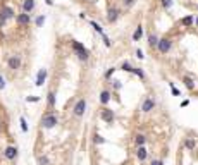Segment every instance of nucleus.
<instances>
[{
	"mask_svg": "<svg viewBox=\"0 0 198 165\" xmlns=\"http://www.w3.org/2000/svg\"><path fill=\"white\" fill-rule=\"evenodd\" d=\"M4 155H5L7 160H14V158L17 157V148H16V146H7L5 151H4Z\"/></svg>",
	"mask_w": 198,
	"mask_h": 165,
	"instance_id": "13",
	"label": "nucleus"
},
{
	"mask_svg": "<svg viewBox=\"0 0 198 165\" xmlns=\"http://www.w3.org/2000/svg\"><path fill=\"white\" fill-rule=\"evenodd\" d=\"M134 143H136V146H145V143H146V136H145V134H136Z\"/></svg>",
	"mask_w": 198,
	"mask_h": 165,
	"instance_id": "20",
	"label": "nucleus"
},
{
	"mask_svg": "<svg viewBox=\"0 0 198 165\" xmlns=\"http://www.w3.org/2000/svg\"><path fill=\"white\" fill-rule=\"evenodd\" d=\"M119 16H121V10L117 9V7H110L109 12H107V21L109 22H116L119 19Z\"/></svg>",
	"mask_w": 198,
	"mask_h": 165,
	"instance_id": "10",
	"label": "nucleus"
},
{
	"mask_svg": "<svg viewBox=\"0 0 198 165\" xmlns=\"http://www.w3.org/2000/svg\"><path fill=\"white\" fill-rule=\"evenodd\" d=\"M38 165H50V160H48V157H38Z\"/></svg>",
	"mask_w": 198,
	"mask_h": 165,
	"instance_id": "27",
	"label": "nucleus"
},
{
	"mask_svg": "<svg viewBox=\"0 0 198 165\" xmlns=\"http://www.w3.org/2000/svg\"><path fill=\"white\" fill-rule=\"evenodd\" d=\"M48 109H54L55 107V91H48Z\"/></svg>",
	"mask_w": 198,
	"mask_h": 165,
	"instance_id": "21",
	"label": "nucleus"
},
{
	"mask_svg": "<svg viewBox=\"0 0 198 165\" xmlns=\"http://www.w3.org/2000/svg\"><path fill=\"white\" fill-rule=\"evenodd\" d=\"M114 88L119 89V88H121V82H119V81H114Z\"/></svg>",
	"mask_w": 198,
	"mask_h": 165,
	"instance_id": "40",
	"label": "nucleus"
},
{
	"mask_svg": "<svg viewBox=\"0 0 198 165\" xmlns=\"http://www.w3.org/2000/svg\"><path fill=\"white\" fill-rule=\"evenodd\" d=\"M110 91L109 89H103L102 93H100V103H102V105H107V103L110 102Z\"/></svg>",
	"mask_w": 198,
	"mask_h": 165,
	"instance_id": "15",
	"label": "nucleus"
},
{
	"mask_svg": "<svg viewBox=\"0 0 198 165\" xmlns=\"http://www.w3.org/2000/svg\"><path fill=\"white\" fill-rule=\"evenodd\" d=\"M150 165H164V162H162V160H153Z\"/></svg>",
	"mask_w": 198,
	"mask_h": 165,
	"instance_id": "38",
	"label": "nucleus"
},
{
	"mask_svg": "<svg viewBox=\"0 0 198 165\" xmlns=\"http://www.w3.org/2000/svg\"><path fill=\"white\" fill-rule=\"evenodd\" d=\"M124 2V5L126 7H131V5H134V2H136V0H123Z\"/></svg>",
	"mask_w": 198,
	"mask_h": 165,
	"instance_id": "35",
	"label": "nucleus"
},
{
	"mask_svg": "<svg viewBox=\"0 0 198 165\" xmlns=\"http://www.w3.org/2000/svg\"><path fill=\"white\" fill-rule=\"evenodd\" d=\"M136 57H138V59H140V60H141V59H145L143 52H141V50H140V48H138V50H136Z\"/></svg>",
	"mask_w": 198,
	"mask_h": 165,
	"instance_id": "36",
	"label": "nucleus"
},
{
	"mask_svg": "<svg viewBox=\"0 0 198 165\" xmlns=\"http://www.w3.org/2000/svg\"><path fill=\"white\" fill-rule=\"evenodd\" d=\"M14 16H16V12H14L9 5H2L0 7V28L4 26L9 19H12Z\"/></svg>",
	"mask_w": 198,
	"mask_h": 165,
	"instance_id": "3",
	"label": "nucleus"
},
{
	"mask_svg": "<svg viewBox=\"0 0 198 165\" xmlns=\"http://www.w3.org/2000/svg\"><path fill=\"white\" fill-rule=\"evenodd\" d=\"M71 47H72V50H74V54L78 55V59L83 62H86L90 59V52L84 48V45H81L79 41H72L71 43Z\"/></svg>",
	"mask_w": 198,
	"mask_h": 165,
	"instance_id": "1",
	"label": "nucleus"
},
{
	"mask_svg": "<svg viewBox=\"0 0 198 165\" xmlns=\"http://www.w3.org/2000/svg\"><path fill=\"white\" fill-rule=\"evenodd\" d=\"M47 69H40V71H38V74H36V82H34V84H36V86H43V84H45V79H47Z\"/></svg>",
	"mask_w": 198,
	"mask_h": 165,
	"instance_id": "11",
	"label": "nucleus"
},
{
	"mask_svg": "<svg viewBox=\"0 0 198 165\" xmlns=\"http://www.w3.org/2000/svg\"><path fill=\"white\" fill-rule=\"evenodd\" d=\"M57 122H59V119H57V115L52 114V112H47V114H43V117H41V126H43L45 129H52V127H55Z\"/></svg>",
	"mask_w": 198,
	"mask_h": 165,
	"instance_id": "2",
	"label": "nucleus"
},
{
	"mask_svg": "<svg viewBox=\"0 0 198 165\" xmlns=\"http://www.w3.org/2000/svg\"><path fill=\"white\" fill-rule=\"evenodd\" d=\"M19 124H21V131H22V132H28V124H26V119H24V117H19Z\"/></svg>",
	"mask_w": 198,
	"mask_h": 165,
	"instance_id": "25",
	"label": "nucleus"
},
{
	"mask_svg": "<svg viewBox=\"0 0 198 165\" xmlns=\"http://www.w3.org/2000/svg\"><path fill=\"white\" fill-rule=\"evenodd\" d=\"M4 88H5V79L0 76V89H4Z\"/></svg>",
	"mask_w": 198,
	"mask_h": 165,
	"instance_id": "37",
	"label": "nucleus"
},
{
	"mask_svg": "<svg viewBox=\"0 0 198 165\" xmlns=\"http://www.w3.org/2000/svg\"><path fill=\"white\" fill-rule=\"evenodd\" d=\"M185 146L188 148V150H195V146H197V143H195V139H191V138H188L185 141Z\"/></svg>",
	"mask_w": 198,
	"mask_h": 165,
	"instance_id": "22",
	"label": "nucleus"
},
{
	"mask_svg": "<svg viewBox=\"0 0 198 165\" xmlns=\"http://www.w3.org/2000/svg\"><path fill=\"white\" fill-rule=\"evenodd\" d=\"M47 2V5H54V0H45Z\"/></svg>",
	"mask_w": 198,
	"mask_h": 165,
	"instance_id": "41",
	"label": "nucleus"
},
{
	"mask_svg": "<svg viewBox=\"0 0 198 165\" xmlns=\"http://www.w3.org/2000/svg\"><path fill=\"white\" fill-rule=\"evenodd\" d=\"M26 102H33V103H36V102H40V96H28Z\"/></svg>",
	"mask_w": 198,
	"mask_h": 165,
	"instance_id": "34",
	"label": "nucleus"
},
{
	"mask_svg": "<svg viewBox=\"0 0 198 165\" xmlns=\"http://www.w3.org/2000/svg\"><path fill=\"white\" fill-rule=\"evenodd\" d=\"M0 131H2V122H0Z\"/></svg>",
	"mask_w": 198,
	"mask_h": 165,
	"instance_id": "43",
	"label": "nucleus"
},
{
	"mask_svg": "<svg viewBox=\"0 0 198 165\" xmlns=\"http://www.w3.org/2000/svg\"><path fill=\"white\" fill-rule=\"evenodd\" d=\"M146 157H148V151H146V148H145V146H138L136 158L140 160V162H145V160H146Z\"/></svg>",
	"mask_w": 198,
	"mask_h": 165,
	"instance_id": "14",
	"label": "nucleus"
},
{
	"mask_svg": "<svg viewBox=\"0 0 198 165\" xmlns=\"http://www.w3.org/2000/svg\"><path fill=\"white\" fill-rule=\"evenodd\" d=\"M172 48V40L171 38H158V43H157V50L160 54H167L171 52Z\"/></svg>",
	"mask_w": 198,
	"mask_h": 165,
	"instance_id": "4",
	"label": "nucleus"
},
{
	"mask_svg": "<svg viewBox=\"0 0 198 165\" xmlns=\"http://www.w3.org/2000/svg\"><path fill=\"white\" fill-rule=\"evenodd\" d=\"M169 86H171V93H172L174 96H179V95H181V91H179V89L174 86V82H169Z\"/></svg>",
	"mask_w": 198,
	"mask_h": 165,
	"instance_id": "28",
	"label": "nucleus"
},
{
	"mask_svg": "<svg viewBox=\"0 0 198 165\" xmlns=\"http://www.w3.org/2000/svg\"><path fill=\"white\" fill-rule=\"evenodd\" d=\"M116 72V67H110L107 72H105V79H109V77H112V74Z\"/></svg>",
	"mask_w": 198,
	"mask_h": 165,
	"instance_id": "33",
	"label": "nucleus"
},
{
	"mask_svg": "<svg viewBox=\"0 0 198 165\" xmlns=\"http://www.w3.org/2000/svg\"><path fill=\"white\" fill-rule=\"evenodd\" d=\"M90 24H91V28H93V29H95L98 34H103V29H102V26H100L98 22H95V21H90Z\"/></svg>",
	"mask_w": 198,
	"mask_h": 165,
	"instance_id": "23",
	"label": "nucleus"
},
{
	"mask_svg": "<svg viewBox=\"0 0 198 165\" xmlns=\"http://www.w3.org/2000/svg\"><path fill=\"white\" fill-rule=\"evenodd\" d=\"M84 110H86V100L81 98V100H78V102H76L72 112H74L76 117H81V115H84Z\"/></svg>",
	"mask_w": 198,
	"mask_h": 165,
	"instance_id": "5",
	"label": "nucleus"
},
{
	"mask_svg": "<svg viewBox=\"0 0 198 165\" xmlns=\"http://www.w3.org/2000/svg\"><path fill=\"white\" fill-rule=\"evenodd\" d=\"M133 74H136L140 79H145V72H143V69H140V67H133V71H131Z\"/></svg>",
	"mask_w": 198,
	"mask_h": 165,
	"instance_id": "24",
	"label": "nucleus"
},
{
	"mask_svg": "<svg viewBox=\"0 0 198 165\" xmlns=\"http://www.w3.org/2000/svg\"><path fill=\"white\" fill-rule=\"evenodd\" d=\"M93 141H95L96 144H103V143H105V139H103L100 134H95V136H93Z\"/></svg>",
	"mask_w": 198,
	"mask_h": 165,
	"instance_id": "30",
	"label": "nucleus"
},
{
	"mask_svg": "<svg viewBox=\"0 0 198 165\" xmlns=\"http://www.w3.org/2000/svg\"><path fill=\"white\" fill-rule=\"evenodd\" d=\"M160 4H162L164 9H171L172 7V0H160Z\"/></svg>",
	"mask_w": 198,
	"mask_h": 165,
	"instance_id": "31",
	"label": "nucleus"
},
{
	"mask_svg": "<svg viewBox=\"0 0 198 165\" xmlns=\"http://www.w3.org/2000/svg\"><path fill=\"white\" fill-rule=\"evenodd\" d=\"M193 22H195V17H193V16H190V14H188V16H185V17L181 19V24H183L185 28H190Z\"/></svg>",
	"mask_w": 198,
	"mask_h": 165,
	"instance_id": "16",
	"label": "nucleus"
},
{
	"mask_svg": "<svg viewBox=\"0 0 198 165\" xmlns=\"http://www.w3.org/2000/svg\"><path fill=\"white\" fill-rule=\"evenodd\" d=\"M157 43H158V36L157 34H148V45H150L152 48H157Z\"/></svg>",
	"mask_w": 198,
	"mask_h": 165,
	"instance_id": "19",
	"label": "nucleus"
},
{
	"mask_svg": "<svg viewBox=\"0 0 198 165\" xmlns=\"http://www.w3.org/2000/svg\"><path fill=\"white\" fill-rule=\"evenodd\" d=\"M16 22L19 24V26H28L29 22H31V16L28 12H21L16 16Z\"/></svg>",
	"mask_w": 198,
	"mask_h": 165,
	"instance_id": "7",
	"label": "nucleus"
},
{
	"mask_svg": "<svg viewBox=\"0 0 198 165\" xmlns=\"http://www.w3.org/2000/svg\"><path fill=\"white\" fill-rule=\"evenodd\" d=\"M43 22H45V16L41 14V16H38V17H36L34 24H36V28H41V26H43Z\"/></svg>",
	"mask_w": 198,
	"mask_h": 165,
	"instance_id": "26",
	"label": "nucleus"
},
{
	"mask_svg": "<svg viewBox=\"0 0 198 165\" xmlns=\"http://www.w3.org/2000/svg\"><path fill=\"white\" fill-rule=\"evenodd\" d=\"M155 109V100L153 98H150V96H146L143 100V103H141V112H152V110Z\"/></svg>",
	"mask_w": 198,
	"mask_h": 165,
	"instance_id": "8",
	"label": "nucleus"
},
{
	"mask_svg": "<svg viewBox=\"0 0 198 165\" xmlns=\"http://www.w3.org/2000/svg\"><path fill=\"white\" fill-rule=\"evenodd\" d=\"M141 36H143V26L140 24V26L136 28V31L133 33V41H140L141 40Z\"/></svg>",
	"mask_w": 198,
	"mask_h": 165,
	"instance_id": "17",
	"label": "nucleus"
},
{
	"mask_svg": "<svg viewBox=\"0 0 198 165\" xmlns=\"http://www.w3.org/2000/svg\"><path fill=\"white\" fill-rule=\"evenodd\" d=\"M7 65H9L10 71H17V69L21 67V57L19 55H12V57L7 60Z\"/></svg>",
	"mask_w": 198,
	"mask_h": 165,
	"instance_id": "9",
	"label": "nucleus"
},
{
	"mask_svg": "<svg viewBox=\"0 0 198 165\" xmlns=\"http://www.w3.org/2000/svg\"><path fill=\"white\" fill-rule=\"evenodd\" d=\"M195 24H197V28H198V17H197V19H195Z\"/></svg>",
	"mask_w": 198,
	"mask_h": 165,
	"instance_id": "42",
	"label": "nucleus"
},
{
	"mask_svg": "<svg viewBox=\"0 0 198 165\" xmlns=\"http://www.w3.org/2000/svg\"><path fill=\"white\" fill-rule=\"evenodd\" d=\"M100 117H102L103 122L112 124L114 122V119H116V114H114V110H110V109H103L102 114H100Z\"/></svg>",
	"mask_w": 198,
	"mask_h": 165,
	"instance_id": "6",
	"label": "nucleus"
},
{
	"mask_svg": "<svg viewBox=\"0 0 198 165\" xmlns=\"http://www.w3.org/2000/svg\"><path fill=\"white\" fill-rule=\"evenodd\" d=\"M188 105H190V100H183L181 102V107H188Z\"/></svg>",
	"mask_w": 198,
	"mask_h": 165,
	"instance_id": "39",
	"label": "nucleus"
},
{
	"mask_svg": "<svg viewBox=\"0 0 198 165\" xmlns=\"http://www.w3.org/2000/svg\"><path fill=\"white\" fill-rule=\"evenodd\" d=\"M102 38H103V43H105V47H112V43H110V40H109V36L103 33L102 34Z\"/></svg>",
	"mask_w": 198,
	"mask_h": 165,
	"instance_id": "32",
	"label": "nucleus"
},
{
	"mask_svg": "<svg viewBox=\"0 0 198 165\" xmlns=\"http://www.w3.org/2000/svg\"><path fill=\"white\" fill-rule=\"evenodd\" d=\"M183 82H185V86L188 89H191V91L195 89V81H193L190 76H185V77H183Z\"/></svg>",
	"mask_w": 198,
	"mask_h": 165,
	"instance_id": "18",
	"label": "nucleus"
},
{
	"mask_svg": "<svg viewBox=\"0 0 198 165\" xmlns=\"http://www.w3.org/2000/svg\"><path fill=\"white\" fill-rule=\"evenodd\" d=\"M34 7H36V2H34V0H24V2H22V12L31 14L34 10Z\"/></svg>",
	"mask_w": 198,
	"mask_h": 165,
	"instance_id": "12",
	"label": "nucleus"
},
{
	"mask_svg": "<svg viewBox=\"0 0 198 165\" xmlns=\"http://www.w3.org/2000/svg\"><path fill=\"white\" fill-rule=\"evenodd\" d=\"M121 69H123V71H126V72H131V71H133V65H131L129 62H124L123 65H121Z\"/></svg>",
	"mask_w": 198,
	"mask_h": 165,
	"instance_id": "29",
	"label": "nucleus"
}]
</instances>
